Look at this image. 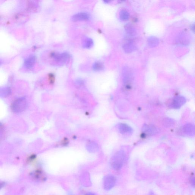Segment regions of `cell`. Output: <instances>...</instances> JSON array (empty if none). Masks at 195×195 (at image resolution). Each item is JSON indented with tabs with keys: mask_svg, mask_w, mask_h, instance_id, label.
<instances>
[{
	"mask_svg": "<svg viewBox=\"0 0 195 195\" xmlns=\"http://www.w3.org/2000/svg\"><path fill=\"white\" fill-rule=\"evenodd\" d=\"M126 156L123 151H118L113 156L110 162L112 167L116 170L121 169L125 162Z\"/></svg>",
	"mask_w": 195,
	"mask_h": 195,
	"instance_id": "cell-1",
	"label": "cell"
},
{
	"mask_svg": "<svg viewBox=\"0 0 195 195\" xmlns=\"http://www.w3.org/2000/svg\"><path fill=\"white\" fill-rule=\"evenodd\" d=\"M116 179L114 176L108 175L105 176L103 180V187L106 191H109L114 187Z\"/></svg>",
	"mask_w": 195,
	"mask_h": 195,
	"instance_id": "cell-2",
	"label": "cell"
},
{
	"mask_svg": "<svg viewBox=\"0 0 195 195\" xmlns=\"http://www.w3.org/2000/svg\"><path fill=\"white\" fill-rule=\"evenodd\" d=\"M142 131L145 135L152 136L159 133L160 130L153 125L144 124L142 128Z\"/></svg>",
	"mask_w": 195,
	"mask_h": 195,
	"instance_id": "cell-3",
	"label": "cell"
},
{
	"mask_svg": "<svg viewBox=\"0 0 195 195\" xmlns=\"http://www.w3.org/2000/svg\"><path fill=\"white\" fill-rule=\"evenodd\" d=\"M50 57L53 58L57 62L65 63L68 59L69 55L67 52H64L63 53H59L55 52H52L50 53Z\"/></svg>",
	"mask_w": 195,
	"mask_h": 195,
	"instance_id": "cell-4",
	"label": "cell"
},
{
	"mask_svg": "<svg viewBox=\"0 0 195 195\" xmlns=\"http://www.w3.org/2000/svg\"><path fill=\"white\" fill-rule=\"evenodd\" d=\"M186 99L184 96H179L174 98L171 107L174 109H179L186 103Z\"/></svg>",
	"mask_w": 195,
	"mask_h": 195,
	"instance_id": "cell-5",
	"label": "cell"
},
{
	"mask_svg": "<svg viewBox=\"0 0 195 195\" xmlns=\"http://www.w3.org/2000/svg\"><path fill=\"white\" fill-rule=\"evenodd\" d=\"M90 18V15L85 12L76 13L73 15L72 17V21L77 22L79 21H87Z\"/></svg>",
	"mask_w": 195,
	"mask_h": 195,
	"instance_id": "cell-6",
	"label": "cell"
},
{
	"mask_svg": "<svg viewBox=\"0 0 195 195\" xmlns=\"http://www.w3.org/2000/svg\"><path fill=\"white\" fill-rule=\"evenodd\" d=\"M36 62V57L34 55H30L25 59L24 63V65L27 69H31L35 66Z\"/></svg>",
	"mask_w": 195,
	"mask_h": 195,
	"instance_id": "cell-7",
	"label": "cell"
},
{
	"mask_svg": "<svg viewBox=\"0 0 195 195\" xmlns=\"http://www.w3.org/2000/svg\"><path fill=\"white\" fill-rule=\"evenodd\" d=\"M118 128L120 133L123 134H131L133 129L127 124L121 123L118 125Z\"/></svg>",
	"mask_w": 195,
	"mask_h": 195,
	"instance_id": "cell-8",
	"label": "cell"
},
{
	"mask_svg": "<svg viewBox=\"0 0 195 195\" xmlns=\"http://www.w3.org/2000/svg\"><path fill=\"white\" fill-rule=\"evenodd\" d=\"M183 131L186 135L189 136H194L195 133V128L191 123H187L183 127Z\"/></svg>",
	"mask_w": 195,
	"mask_h": 195,
	"instance_id": "cell-9",
	"label": "cell"
},
{
	"mask_svg": "<svg viewBox=\"0 0 195 195\" xmlns=\"http://www.w3.org/2000/svg\"><path fill=\"white\" fill-rule=\"evenodd\" d=\"M94 45V41L90 38H86L83 42V47L85 49H89L91 48Z\"/></svg>",
	"mask_w": 195,
	"mask_h": 195,
	"instance_id": "cell-10",
	"label": "cell"
},
{
	"mask_svg": "<svg viewBox=\"0 0 195 195\" xmlns=\"http://www.w3.org/2000/svg\"><path fill=\"white\" fill-rule=\"evenodd\" d=\"M104 69V64L100 62H96L93 64V70L95 72H100Z\"/></svg>",
	"mask_w": 195,
	"mask_h": 195,
	"instance_id": "cell-11",
	"label": "cell"
},
{
	"mask_svg": "<svg viewBox=\"0 0 195 195\" xmlns=\"http://www.w3.org/2000/svg\"><path fill=\"white\" fill-rule=\"evenodd\" d=\"M164 126L168 127H171L174 125V120L170 119V118H165L164 120Z\"/></svg>",
	"mask_w": 195,
	"mask_h": 195,
	"instance_id": "cell-12",
	"label": "cell"
},
{
	"mask_svg": "<svg viewBox=\"0 0 195 195\" xmlns=\"http://www.w3.org/2000/svg\"><path fill=\"white\" fill-rule=\"evenodd\" d=\"M129 15L128 12L125 11H122L120 12V19L122 20H127L128 19Z\"/></svg>",
	"mask_w": 195,
	"mask_h": 195,
	"instance_id": "cell-13",
	"label": "cell"
},
{
	"mask_svg": "<svg viewBox=\"0 0 195 195\" xmlns=\"http://www.w3.org/2000/svg\"><path fill=\"white\" fill-rule=\"evenodd\" d=\"M49 81L50 84H54L55 81V77L54 74L51 73L49 75Z\"/></svg>",
	"mask_w": 195,
	"mask_h": 195,
	"instance_id": "cell-14",
	"label": "cell"
},
{
	"mask_svg": "<svg viewBox=\"0 0 195 195\" xmlns=\"http://www.w3.org/2000/svg\"><path fill=\"white\" fill-rule=\"evenodd\" d=\"M191 182L192 186L194 187L195 186V179L194 177H192L191 179Z\"/></svg>",
	"mask_w": 195,
	"mask_h": 195,
	"instance_id": "cell-15",
	"label": "cell"
},
{
	"mask_svg": "<svg viewBox=\"0 0 195 195\" xmlns=\"http://www.w3.org/2000/svg\"><path fill=\"white\" fill-rule=\"evenodd\" d=\"M68 141L67 139H64V140L63 141L62 145H66L68 143Z\"/></svg>",
	"mask_w": 195,
	"mask_h": 195,
	"instance_id": "cell-16",
	"label": "cell"
},
{
	"mask_svg": "<svg viewBox=\"0 0 195 195\" xmlns=\"http://www.w3.org/2000/svg\"><path fill=\"white\" fill-rule=\"evenodd\" d=\"M5 185V183L4 182H0V189H2L3 187H4Z\"/></svg>",
	"mask_w": 195,
	"mask_h": 195,
	"instance_id": "cell-17",
	"label": "cell"
},
{
	"mask_svg": "<svg viewBox=\"0 0 195 195\" xmlns=\"http://www.w3.org/2000/svg\"><path fill=\"white\" fill-rule=\"evenodd\" d=\"M85 195H96V194H95V193H86Z\"/></svg>",
	"mask_w": 195,
	"mask_h": 195,
	"instance_id": "cell-18",
	"label": "cell"
},
{
	"mask_svg": "<svg viewBox=\"0 0 195 195\" xmlns=\"http://www.w3.org/2000/svg\"><path fill=\"white\" fill-rule=\"evenodd\" d=\"M2 63V61L1 60H0V65H1Z\"/></svg>",
	"mask_w": 195,
	"mask_h": 195,
	"instance_id": "cell-19",
	"label": "cell"
}]
</instances>
